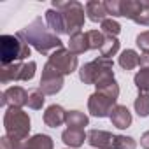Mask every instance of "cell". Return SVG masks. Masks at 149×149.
I'll return each mask as SVG.
<instances>
[{"label":"cell","instance_id":"6da1fadb","mask_svg":"<svg viewBox=\"0 0 149 149\" xmlns=\"http://www.w3.org/2000/svg\"><path fill=\"white\" fill-rule=\"evenodd\" d=\"M21 40H25L28 46H33L39 53L47 54L49 49H60L63 47L61 40L58 39V35H54L49 26L42 21V18H35L28 26H25L23 30H19L16 33Z\"/></svg>","mask_w":149,"mask_h":149},{"label":"cell","instance_id":"7a4b0ae2","mask_svg":"<svg viewBox=\"0 0 149 149\" xmlns=\"http://www.w3.org/2000/svg\"><path fill=\"white\" fill-rule=\"evenodd\" d=\"M53 9H56L65 23V32L72 37L76 33H81V28L84 25V7L79 2H53Z\"/></svg>","mask_w":149,"mask_h":149},{"label":"cell","instance_id":"3957f363","mask_svg":"<svg viewBox=\"0 0 149 149\" xmlns=\"http://www.w3.org/2000/svg\"><path fill=\"white\" fill-rule=\"evenodd\" d=\"M4 125H6L7 137L14 142L21 144L30 133V118L21 109L9 107L6 116H4Z\"/></svg>","mask_w":149,"mask_h":149},{"label":"cell","instance_id":"277c9868","mask_svg":"<svg viewBox=\"0 0 149 149\" xmlns=\"http://www.w3.org/2000/svg\"><path fill=\"white\" fill-rule=\"evenodd\" d=\"M30 56V46L21 40L18 35H2L0 37V58L2 65H13L19 60Z\"/></svg>","mask_w":149,"mask_h":149},{"label":"cell","instance_id":"5b68a950","mask_svg":"<svg viewBox=\"0 0 149 149\" xmlns=\"http://www.w3.org/2000/svg\"><path fill=\"white\" fill-rule=\"evenodd\" d=\"M111 76H114L112 74V60H107L102 56L83 65L79 70V77L84 84H97L102 79L111 77Z\"/></svg>","mask_w":149,"mask_h":149},{"label":"cell","instance_id":"8992f818","mask_svg":"<svg viewBox=\"0 0 149 149\" xmlns=\"http://www.w3.org/2000/svg\"><path fill=\"white\" fill-rule=\"evenodd\" d=\"M35 61L28 63H13V65H2L0 70V81L4 84L11 81H30L35 76Z\"/></svg>","mask_w":149,"mask_h":149},{"label":"cell","instance_id":"52a82bcc","mask_svg":"<svg viewBox=\"0 0 149 149\" xmlns=\"http://www.w3.org/2000/svg\"><path fill=\"white\" fill-rule=\"evenodd\" d=\"M63 86V74L58 72L49 61L46 63L44 70H42V77H40V84H39V90L44 93V95H54L61 90Z\"/></svg>","mask_w":149,"mask_h":149},{"label":"cell","instance_id":"ba28073f","mask_svg":"<svg viewBox=\"0 0 149 149\" xmlns=\"http://www.w3.org/2000/svg\"><path fill=\"white\" fill-rule=\"evenodd\" d=\"M49 63L58 72H61L63 76H67V74H72L74 70H76V67H77V56L74 54V53H70L68 49H65V47H60V49H56L49 56Z\"/></svg>","mask_w":149,"mask_h":149},{"label":"cell","instance_id":"9c48e42d","mask_svg":"<svg viewBox=\"0 0 149 149\" xmlns=\"http://www.w3.org/2000/svg\"><path fill=\"white\" fill-rule=\"evenodd\" d=\"M114 104H116L114 98H111V97H107V95L97 91V93H93V95L90 97L88 109H90V112H91L93 116H97V118H105V116H111L112 109L116 107Z\"/></svg>","mask_w":149,"mask_h":149},{"label":"cell","instance_id":"30bf717a","mask_svg":"<svg viewBox=\"0 0 149 149\" xmlns=\"http://www.w3.org/2000/svg\"><path fill=\"white\" fill-rule=\"evenodd\" d=\"M28 104V93L21 88V86H13L7 88L2 93V105H9V107H23Z\"/></svg>","mask_w":149,"mask_h":149},{"label":"cell","instance_id":"8fae6325","mask_svg":"<svg viewBox=\"0 0 149 149\" xmlns=\"http://www.w3.org/2000/svg\"><path fill=\"white\" fill-rule=\"evenodd\" d=\"M116 135L104 132V130H91L88 132V144L98 149H116L114 147Z\"/></svg>","mask_w":149,"mask_h":149},{"label":"cell","instance_id":"7c38bea8","mask_svg":"<svg viewBox=\"0 0 149 149\" xmlns=\"http://www.w3.org/2000/svg\"><path fill=\"white\" fill-rule=\"evenodd\" d=\"M111 121H112V125L116 126V128H128L130 125H132V114H130V111L125 107V105H116L114 109H112V112H111Z\"/></svg>","mask_w":149,"mask_h":149},{"label":"cell","instance_id":"4fadbf2b","mask_svg":"<svg viewBox=\"0 0 149 149\" xmlns=\"http://www.w3.org/2000/svg\"><path fill=\"white\" fill-rule=\"evenodd\" d=\"M65 118H67V112L60 105H51L44 112V123L47 126H51V128H56L61 123H65Z\"/></svg>","mask_w":149,"mask_h":149},{"label":"cell","instance_id":"5bb4252c","mask_svg":"<svg viewBox=\"0 0 149 149\" xmlns=\"http://www.w3.org/2000/svg\"><path fill=\"white\" fill-rule=\"evenodd\" d=\"M46 25L49 26V30H51L54 35L67 33V32H65V23H63V18H61V14H60L56 9H49V11L46 13Z\"/></svg>","mask_w":149,"mask_h":149},{"label":"cell","instance_id":"9a60e30c","mask_svg":"<svg viewBox=\"0 0 149 149\" xmlns=\"http://www.w3.org/2000/svg\"><path fill=\"white\" fill-rule=\"evenodd\" d=\"M142 9H144V6H142V2H139V0L137 2L135 0H123V2H119V14L125 16V18H130L133 21L139 18Z\"/></svg>","mask_w":149,"mask_h":149},{"label":"cell","instance_id":"2e32d148","mask_svg":"<svg viewBox=\"0 0 149 149\" xmlns=\"http://www.w3.org/2000/svg\"><path fill=\"white\" fill-rule=\"evenodd\" d=\"M86 14H88V18L91 19V21H104V19H107L105 16H107V9H105V2H97V0H93V2H88L86 4Z\"/></svg>","mask_w":149,"mask_h":149},{"label":"cell","instance_id":"e0dca14e","mask_svg":"<svg viewBox=\"0 0 149 149\" xmlns=\"http://www.w3.org/2000/svg\"><path fill=\"white\" fill-rule=\"evenodd\" d=\"M61 139L70 147H81L84 142V130L83 128H68L61 133Z\"/></svg>","mask_w":149,"mask_h":149},{"label":"cell","instance_id":"ac0fdd59","mask_svg":"<svg viewBox=\"0 0 149 149\" xmlns=\"http://www.w3.org/2000/svg\"><path fill=\"white\" fill-rule=\"evenodd\" d=\"M90 49V44H88V37L86 33H76L72 35L70 40H68V51L74 53V54H83L84 51Z\"/></svg>","mask_w":149,"mask_h":149},{"label":"cell","instance_id":"d6986e66","mask_svg":"<svg viewBox=\"0 0 149 149\" xmlns=\"http://www.w3.org/2000/svg\"><path fill=\"white\" fill-rule=\"evenodd\" d=\"M23 149H53V140L47 135H35L23 144Z\"/></svg>","mask_w":149,"mask_h":149},{"label":"cell","instance_id":"ffe728a7","mask_svg":"<svg viewBox=\"0 0 149 149\" xmlns=\"http://www.w3.org/2000/svg\"><path fill=\"white\" fill-rule=\"evenodd\" d=\"M139 63H140V56H139L133 49H125V51L121 53V56H119V65H121L123 68H126V70L135 68Z\"/></svg>","mask_w":149,"mask_h":149},{"label":"cell","instance_id":"44dd1931","mask_svg":"<svg viewBox=\"0 0 149 149\" xmlns=\"http://www.w3.org/2000/svg\"><path fill=\"white\" fill-rule=\"evenodd\" d=\"M65 121H67L68 128H84L88 125V116H84L79 111H70V112H67Z\"/></svg>","mask_w":149,"mask_h":149},{"label":"cell","instance_id":"7402d4cb","mask_svg":"<svg viewBox=\"0 0 149 149\" xmlns=\"http://www.w3.org/2000/svg\"><path fill=\"white\" fill-rule=\"evenodd\" d=\"M118 49H119V40L116 37H107L105 35V42H104V46L100 49L102 51V58L111 60V56H114L118 53Z\"/></svg>","mask_w":149,"mask_h":149},{"label":"cell","instance_id":"603a6c76","mask_svg":"<svg viewBox=\"0 0 149 149\" xmlns=\"http://www.w3.org/2000/svg\"><path fill=\"white\" fill-rule=\"evenodd\" d=\"M86 37H88V44H90V49H102L104 42H105V35L98 30H90L86 32Z\"/></svg>","mask_w":149,"mask_h":149},{"label":"cell","instance_id":"cb8c5ba5","mask_svg":"<svg viewBox=\"0 0 149 149\" xmlns=\"http://www.w3.org/2000/svg\"><path fill=\"white\" fill-rule=\"evenodd\" d=\"M135 84L142 93L149 95V68H142L135 76Z\"/></svg>","mask_w":149,"mask_h":149},{"label":"cell","instance_id":"d4e9b609","mask_svg":"<svg viewBox=\"0 0 149 149\" xmlns=\"http://www.w3.org/2000/svg\"><path fill=\"white\" fill-rule=\"evenodd\" d=\"M119 32H121V25L116 19L107 18V19L102 21V33H105L107 37H116Z\"/></svg>","mask_w":149,"mask_h":149},{"label":"cell","instance_id":"484cf974","mask_svg":"<svg viewBox=\"0 0 149 149\" xmlns=\"http://www.w3.org/2000/svg\"><path fill=\"white\" fill-rule=\"evenodd\" d=\"M135 111L142 118L149 116V95L147 93H140L139 95V98L135 100Z\"/></svg>","mask_w":149,"mask_h":149},{"label":"cell","instance_id":"4316f807","mask_svg":"<svg viewBox=\"0 0 149 149\" xmlns=\"http://www.w3.org/2000/svg\"><path fill=\"white\" fill-rule=\"evenodd\" d=\"M44 93L40 91V90H32L30 93H28V107L30 109H40L42 107V104H44Z\"/></svg>","mask_w":149,"mask_h":149},{"label":"cell","instance_id":"83f0119b","mask_svg":"<svg viewBox=\"0 0 149 149\" xmlns=\"http://www.w3.org/2000/svg\"><path fill=\"white\" fill-rule=\"evenodd\" d=\"M116 149H135V140L132 137H125V135H116V142H114Z\"/></svg>","mask_w":149,"mask_h":149},{"label":"cell","instance_id":"f1b7e54d","mask_svg":"<svg viewBox=\"0 0 149 149\" xmlns=\"http://www.w3.org/2000/svg\"><path fill=\"white\" fill-rule=\"evenodd\" d=\"M142 6H144V9L139 14V18L135 19V23L144 25V26H149V0H142Z\"/></svg>","mask_w":149,"mask_h":149},{"label":"cell","instance_id":"f546056e","mask_svg":"<svg viewBox=\"0 0 149 149\" xmlns=\"http://www.w3.org/2000/svg\"><path fill=\"white\" fill-rule=\"evenodd\" d=\"M137 46H139L140 49H144V53L149 51V30H147V32H142V33L137 37Z\"/></svg>","mask_w":149,"mask_h":149},{"label":"cell","instance_id":"4dcf8cb0","mask_svg":"<svg viewBox=\"0 0 149 149\" xmlns=\"http://www.w3.org/2000/svg\"><path fill=\"white\" fill-rule=\"evenodd\" d=\"M105 9H107V14H111V16H121L119 14V2H118V0L105 2Z\"/></svg>","mask_w":149,"mask_h":149},{"label":"cell","instance_id":"1f68e13d","mask_svg":"<svg viewBox=\"0 0 149 149\" xmlns=\"http://www.w3.org/2000/svg\"><path fill=\"white\" fill-rule=\"evenodd\" d=\"M142 68H149V51H146V53H142L140 54V63H139Z\"/></svg>","mask_w":149,"mask_h":149},{"label":"cell","instance_id":"d6a6232c","mask_svg":"<svg viewBox=\"0 0 149 149\" xmlns=\"http://www.w3.org/2000/svg\"><path fill=\"white\" fill-rule=\"evenodd\" d=\"M140 146H142L144 149H149V132H146V133L142 135V139H140Z\"/></svg>","mask_w":149,"mask_h":149}]
</instances>
